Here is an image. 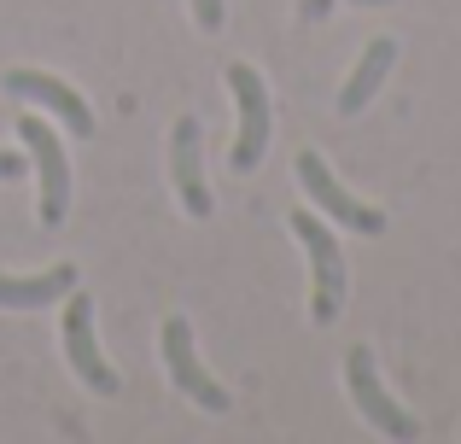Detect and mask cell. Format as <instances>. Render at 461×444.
Instances as JSON below:
<instances>
[{
	"label": "cell",
	"instance_id": "cell-1",
	"mask_svg": "<svg viewBox=\"0 0 461 444\" xmlns=\"http://www.w3.org/2000/svg\"><path fill=\"white\" fill-rule=\"evenodd\" d=\"M293 228L298 240H304V258H310V316H315V328H327V322L339 316V304H345V251H339V240H333V228H327L315 211H293Z\"/></svg>",
	"mask_w": 461,
	"mask_h": 444
},
{
	"label": "cell",
	"instance_id": "cell-2",
	"mask_svg": "<svg viewBox=\"0 0 461 444\" xmlns=\"http://www.w3.org/2000/svg\"><path fill=\"white\" fill-rule=\"evenodd\" d=\"M345 386H350V398H357L362 421H368L374 433H385V439H415L420 433V421L392 398V392H385L380 363H374L368 345H350V351H345Z\"/></svg>",
	"mask_w": 461,
	"mask_h": 444
},
{
	"label": "cell",
	"instance_id": "cell-3",
	"mask_svg": "<svg viewBox=\"0 0 461 444\" xmlns=\"http://www.w3.org/2000/svg\"><path fill=\"white\" fill-rule=\"evenodd\" d=\"M222 82L234 88V105H240V140H234V152H228V164H234L240 176H251L269 159V140H275L269 135V82L251 65H228Z\"/></svg>",
	"mask_w": 461,
	"mask_h": 444
},
{
	"label": "cell",
	"instance_id": "cell-4",
	"mask_svg": "<svg viewBox=\"0 0 461 444\" xmlns=\"http://www.w3.org/2000/svg\"><path fill=\"white\" fill-rule=\"evenodd\" d=\"M158 340H164V368H169V380H176L181 398H193L199 410H211V415H228V410H234L228 386L199 363V351H193V322L187 316H169Z\"/></svg>",
	"mask_w": 461,
	"mask_h": 444
},
{
	"label": "cell",
	"instance_id": "cell-5",
	"mask_svg": "<svg viewBox=\"0 0 461 444\" xmlns=\"http://www.w3.org/2000/svg\"><path fill=\"white\" fill-rule=\"evenodd\" d=\"M18 135L23 152L35 164V182H41V228H59L70 211V159H65V140L59 129H47L41 117H18Z\"/></svg>",
	"mask_w": 461,
	"mask_h": 444
},
{
	"label": "cell",
	"instance_id": "cell-6",
	"mask_svg": "<svg viewBox=\"0 0 461 444\" xmlns=\"http://www.w3.org/2000/svg\"><path fill=\"white\" fill-rule=\"evenodd\" d=\"M298 187L315 199V211H321V217L357 228V234H368V240L385 234V211H380V205H362V199L350 194L345 182H333V170H327L321 152H298Z\"/></svg>",
	"mask_w": 461,
	"mask_h": 444
},
{
	"label": "cell",
	"instance_id": "cell-7",
	"mask_svg": "<svg viewBox=\"0 0 461 444\" xmlns=\"http://www.w3.org/2000/svg\"><path fill=\"white\" fill-rule=\"evenodd\" d=\"M59 328H65V357L82 375V386H94L100 398H117L123 380H117V368L105 363L100 340H94V298L88 293H65V322H59Z\"/></svg>",
	"mask_w": 461,
	"mask_h": 444
},
{
	"label": "cell",
	"instance_id": "cell-8",
	"mask_svg": "<svg viewBox=\"0 0 461 444\" xmlns=\"http://www.w3.org/2000/svg\"><path fill=\"white\" fill-rule=\"evenodd\" d=\"M0 88H6L12 100L41 105V112H47V117H59L70 135H82V140L94 135V112H88V100H82V94L70 88L65 77H53V70H6V77H0Z\"/></svg>",
	"mask_w": 461,
	"mask_h": 444
},
{
	"label": "cell",
	"instance_id": "cell-9",
	"mask_svg": "<svg viewBox=\"0 0 461 444\" xmlns=\"http://www.w3.org/2000/svg\"><path fill=\"white\" fill-rule=\"evenodd\" d=\"M169 182H176V199L187 217H211L216 199L211 182H204V135H199V117H176L169 129Z\"/></svg>",
	"mask_w": 461,
	"mask_h": 444
},
{
	"label": "cell",
	"instance_id": "cell-10",
	"mask_svg": "<svg viewBox=\"0 0 461 444\" xmlns=\"http://www.w3.org/2000/svg\"><path fill=\"white\" fill-rule=\"evenodd\" d=\"M77 263H53L47 275H0V310H41L77 293Z\"/></svg>",
	"mask_w": 461,
	"mask_h": 444
},
{
	"label": "cell",
	"instance_id": "cell-11",
	"mask_svg": "<svg viewBox=\"0 0 461 444\" xmlns=\"http://www.w3.org/2000/svg\"><path fill=\"white\" fill-rule=\"evenodd\" d=\"M392 65H397V41L392 35H374L368 47H362V59H357V70L345 77V88H339V112L345 117H357L362 105L380 94V82L392 77Z\"/></svg>",
	"mask_w": 461,
	"mask_h": 444
},
{
	"label": "cell",
	"instance_id": "cell-12",
	"mask_svg": "<svg viewBox=\"0 0 461 444\" xmlns=\"http://www.w3.org/2000/svg\"><path fill=\"white\" fill-rule=\"evenodd\" d=\"M187 6H193V18H199V30H222V18H228V6H222V0H187Z\"/></svg>",
	"mask_w": 461,
	"mask_h": 444
},
{
	"label": "cell",
	"instance_id": "cell-13",
	"mask_svg": "<svg viewBox=\"0 0 461 444\" xmlns=\"http://www.w3.org/2000/svg\"><path fill=\"white\" fill-rule=\"evenodd\" d=\"M18 176H23V152L0 147V182H18Z\"/></svg>",
	"mask_w": 461,
	"mask_h": 444
},
{
	"label": "cell",
	"instance_id": "cell-14",
	"mask_svg": "<svg viewBox=\"0 0 461 444\" xmlns=\"http://www.w3.org/2000/svg\"><path fill=\"white\" fill-rule=\"evenodd\" d=\"M357 6H385V0H357Z\"/></svg>",
	"mask_w": 461,
	"mask_h": 444
}]
</instances>
